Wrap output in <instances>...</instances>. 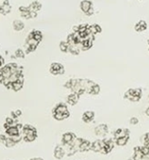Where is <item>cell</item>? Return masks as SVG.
Segmentation results:
<instances>
[{
    "instance_id": "obj_5",
    "label": "cell",
    "mask_w": 149,
    "mask_h": 160,
    "mask_svg": "<svg viewBox=\"0 0 149 160\" xmlns=\"http://www.w3.org/2000/svg\"><path fill=\"white\" fill-rule=\"evenodd\" d=\"M50 72L54 75H59V74H63L64 73V67L60 63L54 62L50 65L49 69Z\"/></svg>"
},
{
    "instance_id": "obj_15",
    "label": "cell",
    "mask_w": 149,
    "mask_h": 160,
    "mask_svg": "<svg viewBox=\"0 0 149 160\" xmlns=\"http://www.w3.org/2000/svg\"><path fill=\"white\" fill-rule=\"evenodd\" d=\"M91 146H92V143H90L88 140L82 139L80 144V151H81V152L89 151L91 149Z\"/></svg>"
},
{
    "instance_id": "obj_34",
    "label": "cell",
    "mask_w": 149,
    "mask_h": 160,
    "mask_svg": "<svg viewBox=\"0 0 149 160\" xmlns=\"http://www.w3.org/2000/svg\"><path fill=\"white\" fill-rule=\"evenodd\" d=\"M4 79H5V77L3 76V74L1 72H0V83H2L4 81Z\"/></svg>"
},
{
    "instance_id": "obj_10",
    "label": "cell",
    "mask_w": 149,
    "mask_h": 160,
    "mask_svg": "<svg viewBox=\"0 0 149 160\" xmlns=\"http://www.w3.org/2000/svg\"><path fill=\"white\" fill-rule=\"evenodd\" d=\"M94 118H95V112L94 111H86L82 115V121L86 123L93 122Z\"/></svg>"
},
{
    "instance_id": "obj_16",
    "label": "cell",
    "mask_w": 149,
    "mask_h": 160,
    "mask_svg": "<svg viewBox=\"0 0 149 160\" xmlns=\"http://www.w3.org/2000/svg\"><path fill=\"white\" fill-rule=\"evenodd\" d=\"M28 37H29V38H34L35 40H37V41L40 42L42 41V39H43V34H42V32L39 31V30H32V31L28 34Z\"/></svg>"
},
{
    "instance_id": "obj_19",
    "label": "cell",
    "mask_w": 149,
    "mask_h": 160,
    "mask_svg": "<svg viewBox=\"0 0 149 160\" xmlns=\"http://www.w3.org/2000/svg\"><path fill=\"white\" fill-rule=\"evenodd\" d=\"M147 28V25L144 21H140L139 23H137L135 25V30L138 31V32H141V31H144Z\"/></svg>"
},
{
    "instance_id": "obj_17",
    "label": "cell",
    "mask_w": 149,
    "mask_h": 160,
    "mask_svg": "<svg viewBox=\"0 0 149 160\" xmlns=\"http://www.w3.org/2000/svg\"><path fill=\"white\" fill-rule=\"evenodd\" d=\"M6 134L9 137H13V136H15V135H19V129L16 127V125L10 126L9 128L6 129Z\"/></svg>"
},
{
    "instance_id": "obj_8",
    "label": "cell",
    "mask_w": 149,
    "mask_h": 160,
    "mask_svg": "<svg viewBox=\"0 0 149 160\" xmlns=\"http://www.w3.org/2000/svg\"><path fill=\"white\" fill-rule=\"evenodd\" d=\"M23 84H24V77L23 75H21L17 81L12 83V90L14 92H19L23 88Z\"/></svg>"
},
{
    "instance_id": "obj_14",
    "label": "cell",
    "mask_w": 149,
    "mask_h": 160,
    "mask_svg": "<svg viewBox=\"0 0 149 160\" xmlns=\"http://www.w3.org/2000/svg\"><path fill=\"white\" fill-rule=\"evenodd\" d=\"M128 135H129V130L128 129H117L115 131V133H114V138L116 139V138L126 137V136H128Z\"/></svg>"
},
{
    "instance_id": "obj_27",
    "label": "cell",
    "mask_w": 149,
    "mask_h": 160,
    "mask_svg": "<svg viewBox=\"0 0 149 160\" xmlns=\"http://www.w3.org/2000/svg\"><path fill=\"white\" fill-rule=\"evenodd\" d=\"M15 57H16L17 58H23L25 57L24 51H23L22 49H17V50L15 51Z\"/></svg>"
},
{
    "instance_id": "obj_6",
    "label": "cell",
    "mask_w": 149,
    "mask_h": 160,
    "mask_svg": "<svg viewBox=\"0 0 149 160\" xmlns=\"http://www.w3.org/2000/svg\"><path fill=\"white\" fill-rule=\"evenodd\" d=\"M105 146V140H95V142L92 143V146H91V150H93L94 152H100L102 151V149L104 148Z\"/></svg>"
},
{
    "instance_id": "obj_29",
    "label": "cell",
    "mask_w": 149,
    "mask_h": 160,
    "mask_svg": "<svg viewBox=\"0 0 149 160\" xmlns=\"http://www.w3.org/2000/svg\"><path fill=\"white\" fill-rule=\"evenodd\" d=\"M141 152H142V153L144 155L149 154V146L148 145H144L143 147H141Z\"/></svg>"
},
{
    "instance_id": "obj_4",
    "label": "cell",
    "mask_w": 149,
    "mask_h": 160,
    "mask_svg": "<svg viewBox=\"0 0 149 160\" xmlns=\"http://www.w3.org/2000/svg\"><path fill=\"white\" fill-rule=\"evenodd\" d=\"M76 136H74V134L71 133V132H68V133H65L62 135V143L65 145V146H68V147H71L74 145V140H76Z\"/></svg>"
},
{
    "instance_id": "obj_37",
    "label": "cell",
    "mask_w": 149,
    "mask_h": 160,
    "mask_svg": "<svg viewBox=\"0 0 149 160\" xmlns=\"http://www.w3.org/2000/svg\"><path fill=\"white\" fill-rule=\"evenodd\" d=\"M30 160H43L42 158H31Z\"/></svg>"
},
{
    "instance_id": "obj_28",
    "label": "cell",
    "mask_w": 149,
    "mask_h": 160,
    "mask_svg": "<svg viewBox=\"0 0 149 160\" xmlns=\"http://www.w3.org/2000/svg\"><path fill=\"white\" fill-rule=\"evenodd\" d=\"M141 141L143 142L144 145L149 146V133H146L145 135H143V137L141 138Z\"/></svg>"
},
{
    "instance_id": "obj_24",
    "label": "cell",
    "mask_w": 149,
    "mask_h": 160,
    "mask_svg": "<svg viewBox=\"0 0 149 160\" xmlns=\"http://www.w3.org/2000/svg\"><path fill=\"white\" fill-rule=\"evenodd\" d=\"M80 48L78 44H74V45H71L70 46V50H69V53L73 54V55H78L80 54Z\"/></svg>"
},
{
    "instance_id": "obj_22",
    "label": "cell",
    "mask_w": 149,
    "mask_h": 160,
    "mask_svg": "<svg viewBox=\"0 0 149 160\" xmlns=\"http://www.w3.org/2000/svg\"><path fill=\"white\" fill-rule=\"evenodd\" d=\"M29 10L30 11H32V12H38V11H40V9L42 8V5L38 2V1H34V2H32L30 5H29Z\"/></svg>"
},
{
    "instance_id": "obj_9",
    "label": "cell",
    "mask_w": 149,
    "mask_h": 160,
    "mask_svg": "<svg viewBox=\"0 0 149 160\" xmlns=\"http://www.w3.org/2000/svg\"><path fill=\"white\" fill-rule=\"evenodd\" d=\"M79 99H80V95L78 93L72 92L71 94L67 96V103L71 106H74L79 102Z\"/></svg>"
},
{
    "instance_id": "obj_20",
    "label": "cell",
    "mask_w": 149,
    "mask_h": 160,
    "mask_svg": "<svg viewBox=\"0 0 149 160\" xmlns=\"http://www.w3.org/2000/svg\"><path fill=\"white\" fill-rule=\"evenodd\" d=\"M70 46H71V44H70L68 42H60V43H59V49H60V51L63 52V53L69 52Z\"/></svg>"
},
{
    "instance_id": "obj_32",
    "label": "cell",
    "mask_w": 149,
    "mask_h": 160,
    "mask_svg": "<svg viewBox=\"0 0 149 160\" xmlns=\"http://www.w3.org/2000/svg\"><path fill=\"white\" fill-rule=\"evenodd\" d=\"M93 13H94V9L92 8V9H91L90 11H88L85 14H86L87 16H91V15H93Z\"/></svg>"
},
{
    "instance_id": "obj_13",
    "label": "cell",
    "mask_w": 149,
    "mask_h": 160,
    "mask_svg": "<svg viewBox=\"0 0 149 160\" xmlns=\"http://www.w3.org/2000/svg\"><path fill=\"white\" fill-rule=\"evenodd\" d=\"M92 8H93V7H92V2L89 1V0H83V1L80 3V10H81L84 13H86V12H87L88 11H90Z\"/></svg>"
},
{
    "instance_id": "obj_1",
    "label": "cell",
    "mask_w": 149,
    "mask_h": 160,
    "mask_svg": "<svg viewBox=\"0 0 149 160\" xmlns=\"http://www.w3.org/2000/svg\"><path fill=\"white\" fill-rule=\"evenodd\" d=\"M69 116H70V113L67 108V106L63 103L58 104L53 109V117L57 121H62L64 119H67Z\"/></svg>"
},
{
    "instance_id": "obj_30",
    "label": "cell",
    "mask_w": 149,
    "mask_h": 160,
    "mask_svg": "<svg viewBox=\"0 0 149 160\" xmlns=\"http://www.w3.org/2000/svg\"><path fill=\"white\" fill-rule=\"evenodd\" d=\"M15 143H17V142H19L21 139H22V136L19 134V135H15V136H13V137H10Z\"/></svg>"
},
{
    "instance_id": "obj_11",
    "label": "cell",
    "mask_w": 149,
    "mask_h": 160,
    "mask_svg": "<svg viewBox=\"0 0 149 160\" xmlns=\"http://www.w3.org/2000/svg\"><path fill=\"white\" fill-rule=\"evenodd\" d=\"M11 10H12V7L9 4L8 0H6V2L0 6V13H1L2 15H7L11 12Z\"/></svg>"
},
{
    "instance_id": "obj_12",
    "label": "cell",
    "mask_w": 149,
    "mask_h": 160,
    "mask_svg": "<svg viewBox=\"0 0 149 160\" xmlns=\"http://www.w3.org/2000/svg\"><path fill=\"white\" fill-rule=\"evenodd\" d=\"M65 154V150L61 146H57L54 150V156L57 159H61Z\"/></svg>"
},
{
    "instance_id": "obj_23",
    "label": "cell",
    "mask_w": 149,
    "mask_h": 160,
    "mask_svg": "<svg viewBox=\"0 0 149 160\" xmlns=\"http://www.w3.org/2000/svg\"><path fill=\"white\" fill-rule=\"evenodd\" d=\"M128 141V136H126V137H122V138H116V144L118 146H125Z\"/></svg>"
},
{
    "instance_id": "obj_33",
    "label": "cell",
    "mask_w": 149,
    "mask_h": 160,
    "mask_svg": "<svg viewBox=\"0 0 149 160\" xmlns=\"http://www.w3.org/2000/svg\"><path fill=\"white\" fill-rule=\"evenodd\" d=\"M3 65H4V58L1 56H0V68H1Z\"/></svg>"
},
{
    "instance_id": "obj_25",
    "label": "cell",
    "mask_w": 149,
    "mask_h": 160,
    "mask_svg": "<svg viewBox=\"0 0 149 160\" xmlns=\"http://www.w3.org/2000/svg\"><path fill=\"white\" fill-rule=\"evenodd\" d=\"M3 143H4V144H5V146H6V147H8V148H11V147H13V146H14V145L16 144V143H15V142H14V141H13L10 137H9V138H5V140L3 141Z\"/></svg>"
},
{
    "instance_id": "obj_3",
    "label": "cell",
    "mask_w": 149,
    "mask_h": 160,
    "mask_svg": "<svg viewBox=\"0 0 149 160\" xmlns=\"http://www.w3.org/2000/svg\"><path fill=\"white\" fill-rule=\"evenodd\" d=\"M141 96V89H129L126 94L125 98L128 99L131 102H138Z\"/></svg>"
},
{
    "instance_id": "obj_36",
    "label": "cell",
    "mask_w": 149,
    "mask_h": 160,
    "mask_svg": "<svg viewBox=\"0 0 149 160\" xmlns=\"http://www.w3.org/2000/svg\"><path fill=\"white\" fill-rule=\"evenodd\" d=\"M16 127L20 130V129H23V125L21 123H16Z\"/></svg>"
},
{
    "instance_id": "obj_26",
    "label": "cell",
    "mask_w": 149,
    "mask_h": 160,
    "mask_svg": "<svg viewBox=\"0 0 149 160\" xmlns=\"http://www.w3.org/2000/svg\"><path fill=\"white\" fill-rule=\"evenodd\" d=\"M99 92H100V87H99V85H97V84H95V85L92 87V89H91L90 94L96 95V94H98V93H99Z\"/></svg>"
},
{
    "instance_id": "obj_21",
    "label": "cell",
    "mask_w": 149,
    "mask_h": 160,
    "mask_svg": "<svg viewBox=\"0 0 149 160\" xmlns=\"http://www.w3.org/2000/svg\"><path fill=\"white\" fill-rule=\"evenodd\" d=\"M88 28H89V30H90L93 34H95V35L101 32V28H100V26H98V25H96V24L92 25V26H89Z\"/></svg>"
},
{
    "instance_id": "obj_35",
    "label": "cell",
    "mask_w": 149,
    "mask_h": 160,
    "mask_svg": "<svg viewBox=\"0 0 149 160\" xmlns=\"http://www.w3.org/2000/svg\"><path fill=\"white\" fill-rule=\"evenodd\" d=\"M14 114H15V116H16V117H18V116H20V115L22 114V112H21V110H17V111H15V112H14Z\"/></svg>"
},
{
    "instance_id": "obj_7",
    "label": "cell",
    "mask_w": 149,
    "mask_h": 160,
    "mask_svg": "<svg viewBox=\"0 0 149 160\" xmlns=\"http://www.w3.org/2000/svg\"><path fill=\"white\" fill-rule=\"evenodd\" d=\"M109 129H108V126L106 124H99L98 126L95 127V133L96 136H99V137H103L105 136L107 133H108Z\"/></svg>"
},
{
    "instance_id": "obj_18",
    "label": "cell",
    "mask_w": 149,
    "mask_h": 160,
    "mask_svg": "<svg viewBox=\"0 0 149 160\" xmlns=\"http://www.w3.org/2000/svg\"><path fill=\"white\" fill-rule=\"evenodd\" d=\"M13 28L15 31H21L24 29L25 28V25L22 21L20 20H14L13 23Z\"/></svg>"
},
{
    "instance_id": "obj_31",
    "label": "cell",
    "mask_w": 149,
    "mask_h": 160,
    "mask_svg": "<svg viewBox=\"0 0 149 160\" xmlns=\"http://www.w3.org/2000/svg\"><path fill=\"white\" fill-rule=\"evenodd\" d=\"M138 122H139V120H138L137 118L133 117V118H131V119H130V123H131V124L135 125V124H137Z\"/></svg>"
},
{
    "instance_id": "obj_2",
    "label": "cell",
    "mask_w": 149,
    "mask_h": 160,
    "mask_svg": "<svg viewBox=\"0 0 149 160\" xmlns=\"http://www.w3.org/2000/svg\"><path fill=\"white\" fill-rule=\"evenodd\" d=\"M23 134H24V139L27 142H31V141L35 140L37 138L36 128L29 124H26L23 126Z\"/></svg>"
}]
</instances>
